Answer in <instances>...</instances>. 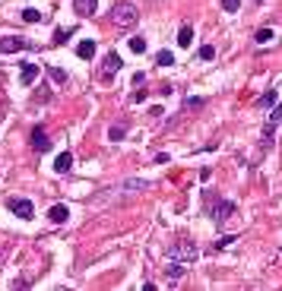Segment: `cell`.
I'll use <instances>...</instances> for the list:
<instances>
[{"instance_id": "6da1fadb", "label": "cell", "mask_w": 282, "mask_h": 291, "mask_svg": "<svg viewBox=\"0 0 282 291\" xmlns=\"http://www.w3.org/2000/svg\"><path fill=\"white\" fill-rule=\"evenodd\" d=\"M111 22L118 29H133L140 22V10L133 3H114L111 6Z\"/></svg>"}, {"instance_id": "7a4b0ae2", "label": "cell", "mask_w": 282, "mask_h": 291, "mask_svg": "<svg viewBox=\"0 0 282 291\" xmlns=\"http://www.w3.org/2000/svg\"><path fill=\"white\" fill-rule=\"evenodd\" d=\"M165 256H168V260H178V263H193L200 256V250H197V244H190V241H178L165 250Z\"/></svg>"}, {"instance_id": "3957f363", "label": "cell", "mask_w": 282, "mask_h": 291, "mask_svg": "<svg viewBox=\"0 0 282 291\" xmlns=\"http://www.w3.org/2000/svg\"><path fill=\"white\" fill-rule=\"evenodd\" d=\"M206 212H210L212 222H219V225H222L225 219H232V215H235V202H232V200H216V196H212V200L206 202Z\"/></svg>"}, {"instance_id": "277c9868", "label": "cell", "mask_w": 282, "mask_h": 291, "mask_svg": "<svg viewBox=\"0 0 282 291\" xmlns=\"http://www.w3.org/2000/svg\"><path fill=\"white\" fill-rule=\"evenodd\" d=\"M29 48H35V42H29V38H19V35L0 38V54H16V51H29Z\"/></svg>"}, {"instance_id": "5b68a950", "label": "cell", "mask_w": 282, "mask_h": 291, "mask_svg": "<svg viewBox=\"0 0 282 291\" xmlns=\"http://www.w3.org/2000/svg\"><path fill=\"white\" fill-rule=\"evenodd\" d=\"M6 209H10L16 219H32V215H35V206H32L29 200H23V196H10V200H6Z\"/></svg>"}, {"instance_id": "8992f818", "label": "cell", "mask_w": 282, "mask_h": 291, "mask_svg": "<svg viewBox=\"0 0 282 291\" xmlns=\"http://www.w3.org/2000/svg\"><path fill=\"white\" fill-rule=\"evenodd\" d=\"M120 67H124V64H120V57L111 51L108 57H105V64H102V73H98V76H102V83H111V79L118 76V70H120Z\"/></svg>"}, {"instance_id": "52a82bcc", "label": "cell", "mask_w": 282, "mask_h": 291, "mask_svg": "<svg viewBox=\"0 0 282 291\" xmlns=\"http://www.w3.org/2000/svg\"><path fill=\"white\" fill-rule=\"evenodd\" d=\"M32 149H35V152H48V149H51V143H48V130H45L42 124L32 130Z\"/></svg>"}, {"instance_id": "ba28073f", "label": "cell", "mask_w": 282, "mask_h": 291, "mask_svg": "<svg viewBox=\"0 0 282 291\" xmlns=\"http://www.w3.org/2000/svg\"><path fill=\"white\" fill-rule=\"evenodd\" d=\"M149 180H140V178H130V180H124V184H118V190L120 193H140V190H149Z\"/></svg>"}, {"instance_id": "9c48e42d", "label": "cell", "mask_w": 282, "mask_h": 291, "mask_svg": "<svg viewBox=\"0 0 282 291\" xmlns=\"http://www.w3.org/2000/svg\"><path fill=\"white\" fill-rule=\"evenodd\" d=\"M48 219H51V225H64V222L70 219V209H67L64 202H57V206L48 209Z\"/></svg>"}, {"instance_id": "30bf717a", "label": "cell", "mask_w": 282, "mask_h": 291, "mask_svg": "<svg viewBox=\"0 0 282 291\" xmlns=\"http://www.w3.org/2000/svg\"><path fill=\"white\" fill-rule=\"evenodd\" d=\"M95 6H98V0H73L76 16H95Z\"/></svg>"}, {"instance_id": "8fae6325", "label": "cell", "mask_w": 282, "mask_h": 291, "mask_svg": "<svg viewBox=\"0 0 282 291\" xmlns=\"http://www.w3.org/2000/svg\"><path fill=\"white\" fill-rule=\"evenodd\" d=\"M19 79H23V86H32L38 79V64H23L19 67Z\"/></svg>"}, {"instance_id": "7c38bea8", "label": "cell", "mask_w": 282, "mask_h": 291, "mask_svg": "<svg viewBox=\"0 0 282 291\" xmlns=\"http://www.w3.org/2000/svg\"><path fill=\"white\" fill-rule=\"evenodd\" d=\"M73 168V152H60L57 158H54V171L57 174H67Z\"/></svg>"}, {"instance_id": "4fadbf2b", "label": "cell", "mask_w": 282, "mask_h": 291, "mask_svg": "<svg viewBox=\"0 0 282 291\" xmlns=\"http://www.w3.org/2000/svg\"><path fill=\"white\" fill-rule=\"evenodd\" d=\"M76 54H79L83 60H92V57H95V42H92V38L79 42V45H76Z\"/></svg>"}, {"instance_id": "5bb4252c", "label": "cell", "mask_w": 282, "mask_h": 291, "mask_svg": "<svg viewBox=\"0 0 282 291\" xmlns=\"http://www.w3.org/2000/svg\"><path fill=\"white\" fill-rule=\"evenodd\" d=\"M184 272H187V263H178V260H171L168 266H165V275H168L171 282H174V279H181Z\"/></svg>"}, {"instance_id": "9a60e30c", "label": "cell", "mask_w": 282, "mask_h": 291, "mask_svg": "<svg viewBox=\"0 0 282 291\" xmlns=\"http://www.w3.org/2000/svg\"><path fill=\"white\" fill-rule=\"evenodd\" d=\"M190 42H193V29H190V25H181V32H178V48H190Z\"/></svg>"}, {"instance_id": "2e32d148", "label": "cell", "mask_w": 282, "mask_h": 291, "mask_svg": "<svg viewBox=\"0 0 282 291\" xmlns=\"http://www.w3.org/2000/svg\"><path fill=\"white\" fill-rule=\"evenodd\" d=\"M276 98H279V92L270 89V92H263V95L257 98V105H260V108H273V105H276Z\"/></svg>"}, {"instance_id": "e0dca14e", "label": "cell", "mask_w": 282, "mask_h": 291, "mask_svg": "<svg viewBox=\"0 0 282 291\" xmlns=\"http://www.w3.org/2000/svg\"><path fill=\"white\" fill-rule=\"evenodd\" d=\"M19 19H23V22H42V13L32 10V6H25V10L19 13Z\"/></svg>"}, {"instance_id": "ac0fdd59", "label": "cell", "mask_w": 282, "mask_h": 291, "mask_svg": "<svg viewBox=\"0 0 282 291\" xmlns=\"http://www.w3.org/2000/svg\"><path fill=\"white\" fill-rule=\"evenodd\" d=\"M48 76H51V79H54V83H57V86H64V83H67V73H64V70H60V67H48Z\"/></svg>"}, {"instance_id": "d6986e66", "label": "cell", "mask_w": 282, "mask_h": 291, "mask_svg": "<svg viewBox=\"0 0 282 291\" xmlns=\"http://www.w3.org/2000/svg\"><path fill=\"white\" fill-rule=\"evenodd\" d=\"M156 64H159V67H171V64H174V54H171V51H159V54H156Z\"/></svg>"}, {"instance_id": "ffe728a7", "label": "cell", "mask_w": 282, "mask_h": 291, "mask_svg": "<svg viewBox=\"0 0 282 291\" xmlns=\"http://www.w3.org/2000/svg\"><path fill=\"white\" fill-rule=\"evenodd\" d=\"M130 51H133V54H146V38L133 35V38H130Z\"/></svg>"}, {"instance_id": "44dd1931", "label": "cell", "mask_w": 282, "mask_h": 291, "mask_svg": "<svg viewBox=\"0 0 282 291\" xmlns=\"http://www.w3.org/2000/svg\"><path fill=\"white\" fill-rule=\"evenodd\" d=\"M232 244H238V238H235V234H225V238H219L212 244V250H225V247H232Z\"/></svg>"}, {"instance_id": "7402d4cb", "label": "cell", "mask_w": 282, "mask_h": 291, "mask_svg": "<svg viewBox=\"0 0 282 291\" xmlns=\"http://www.w3.org/2000/svg\"><path fill=\"white\" fill-rule=\"evenodd\" d=\"M127 136V127H111V130H108V139H111V143H118V139H124Z\"/></svg>"}, {"instance_id": "603a6c76", "label": "cell", "mask_w": 282, "mask_h": 291, "mask_svg": "<svg viewBox=\"0 0 282 291\" xmlns=\"http://www.w3.org/2000/svg\"><path fill=\"white\" fill-rule=\"evenodd\" d=\"M70 35H76V29H57V35H54V45H64Z\"/></svg>"}, {"instance_id": "cb8c5ba5", "label": "cell", "mask_w": 282, "mask_h": 291, "mask_svg": "<svg viewBox=\"0 0 282 291\" xmlns=\"http://www.w3.org/2000/svg\"><path fill=\"white\" fill-rule=\"evenodd\" d=\"M254 42H260V45H266V42H273V29H260L257 35H254Z\"/></svg>"}, {"instance_id": "d4e9b609", "label": "cell", "mask_w": 282, "mask_h": 291, "mask_svg": "<svg viewBox=\"0 0 282 291\" xmlns=\"http://www.w3.org/2000/svg\"><path fill=\"white\" fill-rule=\"evenodd\" d=\"M200 57H203V60H212V57H216V48H212V45H203V48H200Z\"/></svg>"}, {"instance_id": "484cf974", "label": "cell", "mask_w": 282, "mask_h": 291, "mask_svg": "<svg viewBox=\"0 0 282 291\" xmlns=\"http://www.w3.org/2000/svg\"><path fill=\"white\" fill-rule=\"evenodd\" d=\"M238 6H241V0H222V10L225 13H238Z\"/></svg>"}]
</instances>
